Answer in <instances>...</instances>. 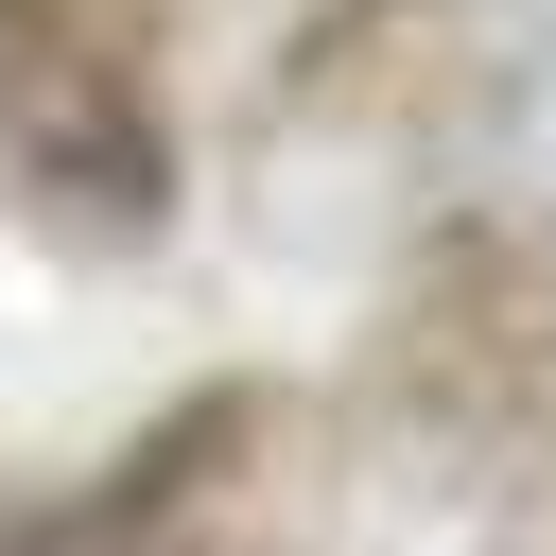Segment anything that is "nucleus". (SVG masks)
<instances>
[{"label": "nucleus", "mask_w": 556, "mask_h": 556, "mask_svg": "<svg viewBox=\"0 0 556 556\" xmlns=\"http://www.w3.org/2000/svg\"><path fill=\"white\" fill-rule=\"evenodd\" d=\"M156 17H191V0H156Z\"/></svg>", "instance_id": "nucleus-6"}, {"label": "nucleus", "mask_w": 556, "mask_h": 556, "mask_svg": "<svg viewBox=\"0 0 556 556\" xmlns=\"http://www.w3.org/2000/svg\"><path fill=\"white\" fill-rule=\"evenodd\" d=\"M469 556H556V434L486 486V539H469Z\"/></svg>", "instance_id": "nucleus-4"}, {"label": "nucleus", "mask_w": 556, "mask_h": 556, "mask_svg": "<svg viewBox=\"0 0 556 556\" xmlns=\"http://www.w3.org/2000/svg\"><path fill=\"white\" fill-rule=\"evenodd\" d=\"M539 434H556V208L434 191L365 295V348L330 382V452L400 504H469Z\"/></svg>", "instance_id": "nucleus-1"}, {"label": "nucleus", "mask_w": 556, "mask_h": 556, "mask_svg": "<svg viewBox=\"0 0 556 556\" xmlns=\"http://www.w3.org/2000/svg\"><path fill=\"white\" fill-rule=\"evenodd\" d=\"M0 226L52 261H156L191 226L156 0H0Z\"/></svg>", "instance_id": "nucleus-3"}, {"label": "nucleus", "mask_w": 556, "mask_h": 556, "mask_svg": "<svg viewBox=\"0 0 556 556\" xmlns=\"http://www.w3.org/2000/svg\"><path fill=\"white\" fill-rule=\"evenodd\" d=\"M0 556H35V504H17V486H0Z\"/></svg>", "instance_id": "nucleus-5"}, {"label": "nucleus", "mask_w": 556, "mask_h": 556, "mask_svg": "<svg viewBox=\"0 0 556 556\" xmlns=\"http://www.w3.org/2000/svg\"><path fill=\"white\" fill-rule=\"evenodd\" d=\"M539 70H556V0H295L278 52L243 70L226 139L261 191L417 226L434 191H469L521 139Z\"/></svg>", "instance_id": "nucleus-2"}]
</instances>
